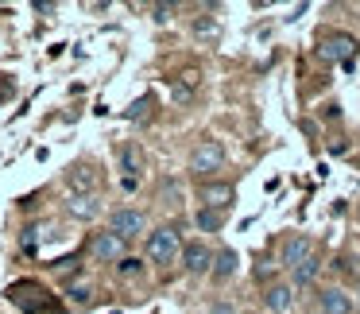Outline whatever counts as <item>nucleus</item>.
Here are the masks:
<instances>
[{"label":"nucleus","instance_id":"obj_23","mask_svg":"<svg viewBox=\"0 0 360 314\" xmlns=\"http://www.w3.org/2000/svg\"><path fill=\"white\" fill-rule=\"evenodd\" d=\"M352 299H356V310H360V275H356V283H352Z\"/></svg>","mask_w":360,"mask_h":314},{"label":"nucleus","instance_id":"obj_10","mask_svg":"<svg viewBox=\"0 0 360 314\" xmlns=\"http://www.w3.org/2000/svg\"><path fill=\"white\" fill-rule=\"evenodd\" d=\"M356 51H360V39L349 32H326L318 39V58H326V63H349Z\"/></svg>","mask_w":360,"mask_h":314},{"label":"nucleus","instance_id":"obj_6","mask_svg":"<svg viewBox=\"0 0 360 314\" xmlns=\"http://www.w3.org/2000/svg\"><path fill=\"white\" fill-rule=\"evenodd\" d=\"M314 237L310 233H283L279 237V249H275V264H279V272H295L302 260L314 256Z\"/></svg>","mask_w":360,"mask_h":314},{"label":"nucleus","instance_id":"obj_9","mask_svg":"<svg viewBox=\"0 0 360 314\" xmlns=\"http://www.w3.org/2000/svg\"><path fill=\"white\" fill-rule=\"evenodd\" d=\"M198 206H205V210H221V213H229L233 210V202H236V182L233 179H205V182H198Z\"/></svg>","mask_w":360,"mask_h":314},{"label":"nucleus","instance_id":"obj_15","mask_svg":"<svg viewBox=\"0 0 360 314\" xmlns=\"http://www.w3.org/2000/svg\"><path fill=\"white\" fill-rule=\"evenodd\" d=\"M194 229H198V237H205V241H210V237H217L221 229L229 225V213H221V210H205V206H198L194 210Z\"/></svg>","mask_w":360,"mask_h":314},{"label":"nucleus","instance_id":"obj_16","mask_svg":"<svg viewBox=\"0 0 360 314\" xmlns=\"http://www.w3.org/2000/svg\"><path fill=\"white\" fill-rule=\"evenodd\" d=\"M101 194H74L70 202H66V213H70L74 221H94L101 218Z\"/></svg>","mask_w":360,"mask_h":314},{"label":"nucleus","instance_id":"obj_24","mask_svg":"<svg viewBox=\"0 0 360 314\" xmlns=\"http://www.w3.org/2000/svg\"><path fill=\"white\" fill-rule=\"evenodd\" d=\"M298 314H321V310H318V306L310 303V306H306V310H298Z\"/></svg>","mask_w":360,"mask_h":314},{"label":"nucleus","instance_id":"obj_12","mask_svg":"<svg viewBox=\"0 0 360 314\" xmlns=\"http://www.w3.org/2000/svg\"><path fill=\"white\" fill-rule=\"evenodd\" d=\"M117 163H120V187L124 190H136L140 187V175H143V151L136 144H124L117 151Z\"/></svg>","mask_w":360,"mask_h":314},{"label":"nucleus","instance_id":"obj_3","mask_svg":"<svg viewBox=\"0 0 360 314\" xmlns=\"http://www.w3.org/2000/svg\"><path fill=\"white\" fill-rule=\"evenodd\" d=\"M213 256H217V249H213L205 237H186V244H182V256H179V268L190 275V280H210Z\"/></svg>","mask_w":360,"mask_h":314},{"label":"nucleus","instance_id":"obj_5","mask_svg":"<svg viewBox=\"0 0 360 314\" xmlns=\"http://www.w3.org/2000/svg\"><path fill=\"white\" fill-rule=\"evenodd\" d=\"M109 233H117L124 244H132V241H140V237H148L151 229H148V213L140 210V206H117V210L109 213Z\"/></svg>","mask_w":360,"mask_h":314},{"label":"nucleus","instance_id":"obj_13","mask_svg":"<svg viewBox=\"0 0 360 314\" xmlns=\"http://www.w3.org/2000/svg\"><path fill=\"white\" fill-rule=\"evenodd\" d=\"M66 187H70L74 194H97L101 179H97L94 163H74L70 171H66Z\"/></svg>","mask_w":360,"mask_h":314},{"label":"nucleus","instance_id":"obj_11","mask_svg":"<svg viewBox=\"0 0 360 314\" xmlns=\"http://www.w3.org/2000/svg\"><path fill=\"white\" fill-rule=\"evenodd\" d=\"M236 272H240V252L221 244L217 256H213V268H210V283L213 287H229V283L236 280Z\"/></svg>","mask_w":360,"mask_h":314},{"label":"nucleus","instance_id":"obj_22","mask_svg":"<svg viewBox=\"0 0 360 314\" xmlns=\"http://www.w3.org/2000/svg\"><path fill=\"white\" fill-rule=\"evenodd\" d=\"M151 12H155V20H159V24H167V20H171L179 8H174V4H151Z\"/></svg>","mask_w":360,"mask_h":314},{"label":"nucleus","instance_id":"obj_18","mask_svg":"<svg viewBox=\"0 0 360 314\" xmlns=\"http://www.w3.org/2000/svg\"><path fill=\"white\" fill-rule=\"evenodd\" d=\"M148 272V264H143L140 256H124L117 264V280H124V283H132V280H140V275Z\"/></svg>","mask_w":360,"mask_h":314},{"label":"nucleus","instance_id":"obj_1","mask_svg":"<svg viewBox=\"0 0 360 314\" xmlns=\"http://www.w3.org/2000/svg\"><path fill=\"white\" fill-rule=\"evenodd\" d=\"M182 244H186V237L179 233V225H174V221H163V225H155L143 237V260H148V268H155V272H171L182 256Z\"/></svg>","mask_w":360,"mask_h":314},{"label":"nucleus","instance_id":"obj_2","mask_svg":"<svg viewBox=\"0 0 360 314\" xmlns=\"http://www.w3.org/2000/svg\"><path fill=\"white\" fill-rule=\"evenodd\" d=\"M186 167H190V175H194L198 182H205V179H221V171L229 167V151H225V144H221L217 136H198L194 148H190V156H186Z\"/></svg>","mask_w":360,"mask_h":314},{"label":"nucleus","instance_id":"obj_17","mask_svg":"<svg viewBox=\"0 0 360 314\" xmlns=\"http://www.w3.org/2000/svg\"><path fill=\"white\" fill-rule=\"evenodd\" d=\"M194 86H198V74H194V70H190V74H182V78L171 86L174 105H190V101H194Z\"/></svg>","mask_w":360,"mask_h":314},{"label":"nucleus","instance_id":"obj_8","mask_svg":"<svg viewBox=\"0 0 360 314\" xmlns=\"http://www.w3.org/2000/svg\"><path fill=\"white\" fill-rule=\"evenodd\" d=\"M314 306L321 314H356L352 287H345V283H318L314 287Z\"/></svg>","mask_w":360,"mask_h":314},{"label":"nucleus","instance_id":"obj_19","mask_svg":"<svg viewBox=\"0 0 360 314\" xmlns=\"http://www.w3.org/2000/svg\"><path fill=\"white\" fill-rule=\"evenodd\" d=\"M66 295H70V306H82V310L94 306V287H89V283H70Z\"/></svg>","mask_w":360,"mask_h":314},{"label":"nucleus","instance_id":"obj_25","mask_svg":"<svg viewBox=\"0 0 360 314\" xmlns=\"http://www.w3.org/2000/svg\"><path fill=\"white\" fill-rule=\"evenodd\" d=\"M198 314H205V310H198Z\"/></svg>","mask_w":360,"mask_h":314},{"label":"nucleus","instance_id":"obj_21","mask_svg":"<svg viewBox=\"0 0 360 314\" xmlns=\"http://www.w3.org/2000/svg\"><path fill=\"white\" fill-rule=\"evenodd\" d=\"M194 35H198V39H210V43H217V39H221V27H217V20H194Z\"/></svg>","mask_w":360,"mask_h":314},{"label":"nucleus","instance_id":"obj_7","mask_svg":"<svg viewBox=\"0 0 360 314\" xmlns=\"http://www.w3.org/2000/svg\"><path fill=\"white\" fill-rule=\"evenodd\" d=\"M86 256L94 260V264H112L117 268L120 260L128 256V244L120 241L117 233H109V229H97V233H89V241H86Z\"/></svg>","mask_w":360,"mask_h":314},{"label":"nucleus","instance_id":"obj_20","mask_svg":"<svg viewBox=\"0 0 360 314\" xmlns=\"http://www.w3.org/2000/svg\"><path fill=\"white\" fill-rule=\"evenodd\" d=\"M205 314H240V306H236V299H229V295H213L210 303H205Z\"/></svg>","mask_w":360,"mask_h":314},{"label":"nucleus","instance_id":"obj_14","mask_svg":"<svg viewBox=\"0 0 360 314\" xmlns=\"http://www.w3.org/2000/svg\"><path fill=\"white\" fill-rule=\"evenodd\" d=\"M287 280H290V287L295 291H310V287H318V280H321V256L314 252L310 260H302V264L295 268V272H287Z\"/></svg>","mask_w":360,"mask_h":314},{"label":"nucleus","instance_id":"obj_4","mask_svg":"<svg viewBox=\"0 0 360 314\" xmlns=\"http://www.w3.org/2000/svg\"><path fill=\"white\" fill-rule=\"evenodd\" d=\"M256 303H259V310H264V314H295L298 291L290 287L287 275H279V280H271V283H264V287H259Z\"/></svg>","mask_w":360,"mask_h":314}]
</instances>
